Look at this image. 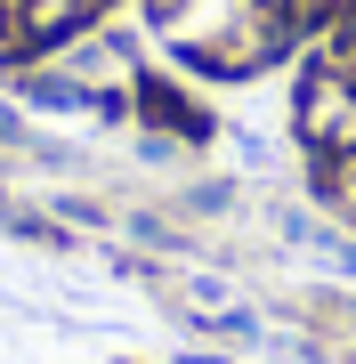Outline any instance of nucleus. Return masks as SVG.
<instances>
[{"mask_svg": "<svg viewBox=\"0 0 356 364\" xmlns=\"http://www.w3.org/2000/svg\"><path fill=\"white\" fill-rule=\"evenodd\" d=\"M300 138L316 146V154H356V73L332 65V57H316L300 81Z\"/></svg>", "mask_w": 356, "mask_h": 364, "instance_id": "f257e3e1", "label": "nucleus"}, {"mask_svg": "<svg viewBox=\"0 0 356 364\" xmlns=\"http://www.w3.org/2000/svg\"><path fill=\"white\" fill-rule=\"evenodd\" d=\"M138 114L154 122V130H171V138H211V114H203L178 81H154V73H146L138 81Z\"/></svg>", "mask_w": 356, "mask_h": 364, "instance_id": "f03ea898", "label": "nucleus"}]
</instances>
